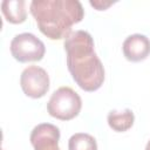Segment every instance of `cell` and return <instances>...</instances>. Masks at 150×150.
<instances>
[{"instance_id":"obj_4","label":"cell","mask_w":150,"mask_h":150,"mask_svg":"<svg viewBox=\"0 0 150 150\" xmlns=\"http://www.w3.org/2000/svg\"><path fill=\"white\" fill-rule=\"evenodd\" d=\"M9 49L12 56L21 63L41 61L46 54L45 43L32 33L15 35L11 41Z\"/></svg>"},{"instance_id":"obj_1","label":"cell","mask_w":150,"mask_h":150,"mask_svg":"<svg viewBox=\"0 0 150 150\" xmlns=\"http://www.w3.org/2000/svg\"><path fill=\"white\" fill-rule=\"evenodd\" d=\"M91 35L82 29L64 39L67 67L75 83L84 91H96L104 82V67L94 50Z\"/></svg>"},{"instance_id":"obj_7","label":"cell","mask_w":150,"mask_h":150,"mask_svg":"<svg viewBox=\"0 0 150 150\" xmlns=\"http://www.w3.org/2000/svg\"><path fill=\"white\" fill-rule=\"evenodd\" d=\"M124 57L130 62L144 61L150 55V40L143 34L129 35L122 45Z\"/></svg>"},{"instance_id":"obj_12","label":"cell","mask_w":150,"mask_h":150,"mask_svg":"<svg viewBox=\"0 0 150 150\" xmlns=\"http://www.w3.org/2000/svg\"><path fill=\"white\" fill-rule=\"evenodd\" d=\"M144 150H150V141L146 143V146H145V149Z\"/></svg>"},{"instance_id":"obj_9","label":"cell","mask_w":150,"mask_h":150,"mask_svg":"<svg viewBox=\"0 0 150 150\" xmlns=\"http://www.w3.org/2000/svg\"><path fill=\"white\" fill-rule=\"evenodd\" d=\"M109 127L116 132H124L129 130L135 122V115L132 110H111L107 116Z\"/></svg>"},{"instance_id":"obj_3","label":"cell","mask_w":150,"mask_h":150,"mask_svg":"<svg viewBox=\"0 0 150 150\" xmlns=\"http://www.w3.org/2000/svg\"><path fill=\"white\" fill-rule=\"evenodd\" d=\"M82 108V100L80 95L70 87H60L56 89L48 103V114L60 121H70L75 118Z\"/></svg>"},{"instance_id":"obj_6","label":"cell","mask_w":150,"mask_h":150,"mask_svg":"<svg viewBox=\"0 0 150 150\" xmlns=\"http://www.w3.org/2000/svg\"><path fill=\"white\" fill-rule=\"evenodd\" d=\"M29 139L34 150H60V129L54 124H38L32 130Z\"/></svg>"},{"instance_id":"obj_8","label":"cell","mask_w":150,"mask_h":150,"mask_svg":"<svg viewBox=\"0 0 150 150\" xmlns=\"http://www.w3.org/2000/svg\"><path fill=\"white\" fill-rule=\"evenodd\" d=\"M1 12L9 23L20 25L27 19L25 0H4L1 2Z\"/></svg>"},{"instance_id":"obj_11","label":"cell","mask_w":150,"mask_h":150,"mask_svg":"<svg viewBox=\"0 0 150 150\" xmlns=\"http://www.w3.org/2000/svg\"><path fill=\"white\" fill-rule=\"evenodd\" d=\"M89 4H90V6H93L97 11H105L108 7L114 5L112 1H101V0H98V1H89Z\"/></svg>"},{"instance_id":"obj_5","label":"cell","mask_w":150,"mask_h":150,"mask_svg":"<svg viewBox=\"0 0 150 150\" xmlns=\"http://www.w3.org/2000/svg\"><path fill=\"white\" fill-rule=\"evenodd\" d=\"M20 87L30 98H41L49 90L48 73L39 66H28L20 75Z\"/></svg>"},{"instance_id":"obj_2","label":"cell","mask_w":150,"mask_h":150,"mask_svg":"<svg viewBox=\"0 0 150 150\" xmlns=\"http://www.w3.org/2000/svg\"><path fill=\"white\" fill-rule=\"evenodd\" d=\"M29 11L40 32L50 40L66 39L84 16L79 0H33Z\"/></svg>"},{"instance_id":"obj_10","label":"cell","mask_w":150,"mask_h":150,"mask_svg":"<svg viewBox=\"0 0 150 150\" xmlns=\"http://www.w3.org/2000/svg\"><path fill=\"white\" fill-rule=\"evenodd\" d=\"M68 150H97V143L91 135L76 132L68 141Z\"/></svg>"}]
</instances>
